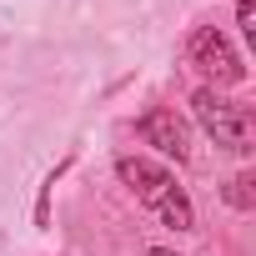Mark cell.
Listing matches in <instances>:
<instances>
[{
    "label": "cell",
    "instance_id": "cell-1",
    "mask_svg": "<svg viewBox=\"0 0 256 256\" xmlns=\"http://www.w3.org/2000/svg\"><path fill=\"white\" fill-rule=\"evenodd\" d=\"M116 176H120V186L131 191L161 226L196 231V206H191V196H186V186L176 181L171 166H161L151 156H116Z\"/></svg>",
    "mask_w": 256,
    "mask_h": 256
},
{
    "label": "cell",
    "instance_id": "cell-2",
    "mask_svg": "<svg viewBox=\"0 0 256 256\" xmlns=\"http://www.w3.org/2000/svg\"><path fill=\"white\" fill-rule=\"evenodd\" d=\"M191 116L206 131V141L216 151H231V156H251V141H256V120H251V106L246 100H231L221 96L216 86H196L191 90Z\"/></svg>",
    "mask_w": 256,
    "mask_h": 256
},
{
    "label": "cell",
    "instance_id": "cell-3",
    "mask_svg": "<svg viewBox=\"0 0 256 256\" xmlns=\"http://www.w3.org/2000/svg\"><path fill=\"white\" fill-rule=\"evenodd\" d=\"M186 60H191L196 70H206V76L216 80V90L246 80V60H241V50L231 46V36H226L221 26H196V30L186 36Z\"/></svg>",
    "mask_w": 256,
    "mask_h": 256
},
{
    "label": "cell",
    "instance_id": "cell-4",
    "mask_svg": "<svg viewBox=\"0 0 256 256\" xmlns=\"http://www.w3.org/2000/svg\"><path fill=\"white\" fill-rule=\"evenodd\" d=\"M136 131H141V141L151 146V151H161L166 161H186L191 156V146H186V126H181V116L171 110V106H151L141 120H136Z\"/></svg>",
    "mask_w": 256,
    "mask_h": 256
},
{
    "label": "cell",
    "instance_id": "cell-5",
    "mask_svg": "<svg viewBox=\"0 0 256 256\" xmlns=\"http://www.w3.org/2000/svg\"><path fill=\"white\" fill-rule=\"evenodd\" d=\"M226 206L256 211V171H236V176L226 181Z\"/></svg>",
    "mask_w": 256,
    "mask_h": 256
},
{
    "label": "cell",
    "instance_id": "cell-6",
    "mask_svg": "<svg viewBox=\"0 0 256 256\" xmlns=\"http://www.w3.org/2000/svg\"><path fill=\"white\" fill-rule=\"evenodd\" d=\"M66 166H70V156H66V161H60V166H56V171L40 181V196H36V226H40V231L50 226V196H56V181L66 176Z\"/></svg>",
    "mask_w": 256,
    "mask_h": 256
},
{
    "label": "cell",
    "instance_id": "cell-7",
    "mask_svg": "<svg viewBox=\"0 0 256 256\" xmlns=\"http://www.w3.org/2000/svg\"><path fill=\"white\" fill-rule=\"evenodd\" d=\"M236 26H241V40L256 46V0H236Z\"/></svg>",
    "mask_w": 256,
    "mask_h": 256
},
{
    "label": "cell",
    "instance_id": "cell-8",
    "mask_svg": "<svg viewBox=\"0 0 256 256\" xmlns=\"http://www.w3.org/2000/svg\"><path fill=\"white\" fill-rule=\"evenodd\" d=\"M146 256H181V251H171V246H151Z\"/></svg>",
    "mask_w": 256,
    "mask_h": 256
}]
</instances>
